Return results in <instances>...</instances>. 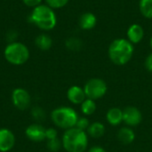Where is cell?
<instances>
[{
  "mask_svg": "<svg viewBox=\"0 0 152 152\" xmlns=\"http://www.w3.org/2000/svg\"><path fill=\"white\" fill-rule=\"evenodd\" d=\"M118 140L124 145H129L134 142L135 139V134L129 126L122 127L118 130L117 134Z\"/></svg>",
  "mask_w": 152,
  "mask_h": 152,
  "instance_id": "cell-15",
  "label": "cell"
},
{
  "mask_svg": "<svg viewBox=\"0 0 152 152\" xmlns=\"http://www.w3.org/2000/svg\"><path fill=\"white\" fill-rule=\"evenodd\" d=\"M66 46L71 51H79L82 47V41L77 37H70L66 40Z\"/></svg>",
  "mask_w": 152,
  "mask_h": 152,
  "instance_id": "cell-20",
  "label": "cell"
},
{
  "mask_svg": "<svg viewBox=\"0 0 152 152\" xmlns=\"http://www.w3.org/2000/svg\"><path fill=\"white\" fill-rule=\"evenodd\" d=\"M96 24L97 17L91 12H86L82 13L78 20V25L83 30H91L96 26Z\"/></svg>",
  "mask_w": 152,
  "mask_h": 152,
  "instance_id": "cell-13",
  "label": "cell"
},
{
  "mask_svg": "<svg viewBox=\"0 0 152 152\" xmlns=\"http://www.w3.org/2000/svg\"><path fill=\"white\" fill-rule=\"evenodd\" d=\"M145 36V31L143 27L141 24L134 23L129 26L126 31L127 40H129L133 45L139 44L142 41Z\"/></svg>",
  "mask_w": 152,
  "mask_h": 152,
  "instance_id": "cell-10",
  "label": "cell"
},
{
  "mask_svg": "<svg viewBox=\"0 0 152 152\" xmlns=\"http://www.w3.org/2000/svg\"><path fill=\"white\" fill-rule=\"evenodd\" d=\"M90 126V121L87 118H78L77 121V124H76V126L77 128L80 129V130H83V131H86L87 130V128L89 127Z\"/></svg>",
  "mask_w": 152,
  "mask_h": 152,
  "instance_id": "cell-24",
  "label": "cell"
},
{
  "mask_svg": "<svg viewBox=\"0 0 152 152\" xmlns=\"http://www.w3.org/2000/svg\"><path fill=\"white\" fill-rule=\"evenodd\" d=\"M4 55L5 60L12 65H22L29 59V50L22 43L12 42L4 48Z\"/></svg>",
  "mask_w": 152,
  "mask_h": 152,
  "instance_id": "cell-5",
  "label": "cell"
},
{
  "mask_svg": "<svg viewBox=\"0 0 152 152\" xmlns=\"http://www.w3.org/2000/svg\"><path fill=\"white\" fill-rule=\"evenodd\" d=\"M139 10L146 19H152V0H140Z\"/></svg>",
  "mask_w": 152,
  "mask_h": 152,
  "instance_id": "cell-18",
  "label": "cell"
},
{
  "mask_svg": "<svg viewBox=\"0 0 152 152\" xmlns=\"http://www.w3.org/2000/svg\"><path fill=\"white\" fill-rule=\"evenodd\" d=\"M15 144L13 133L7 128L0 129V152L10 151Z\"/></svg>",
  "mask_w": 152,
  "mask_h": 152,
  "instance_id": "cell-9",
  "label": "cell"
},
{
  "mask_svg": "<svg viewBox=\"0 0 152 152\" xmlns=\"http://www.w3.org/2000/svg\"><path fill=\"white\" fill-rule=\"evenodd\" d=\"M61 142L67 152H85L88 146V134L86 131L73 127L64 132Z\"/></svg>",
  "mask_w": 152,
  "mask_h": 152,
  "instance_id": "cell-2",
  "label": "cell"
},
{
  "mask_svg": "<svg viewBox=\"0 0 152 152\" xmlns=\"http://www.w3.org/2000/svg\"><path fill=\"white\" fill-rule=\"evenodd\" d=\"M31 116L36 121L41 122V121H44L45 119L46 115H45V110L41 107L36 106V107L32 108V110H31Z\"/></svg>",
  "mask_w": 152,
  "mask_h": 152,
  "instance_id": "cell-21",
  "label": "cell"
},
{
  "mask_svg": "<svg viewBox=\"0 0 152 152\" xmlns=\"http://www.w3.org/2000/svg\"><path fill=\"white\" fill-rule=\"evenodd\" d=\"M61 146H62V142L58 138L49 140L47 142V148L50 151L52 152H58L61 150Z\"/></svg>",
  "mask_w": 152,
  "mask_h": 152,
  "instance_id": "cell-23",
  "label": "cell"
},
{
  "mask_svg": "<svg viewBox=\"0 0 152 152\" xmlns=\"http://www.w3.org/2000/svg\"><path fill=\"white\" fill-rule=\"evenodd\" d=\"M88 152H107L105 149H103L102 147H100V146H94L92 148L89 149Z\"/></svg>",
  "mask_w": 152,
  "mask_h": 152,
  "instance_id": "cell-28",
  "label": "cell"
},
{
  "mask_svg": "<svg viewBox=\"0 0 152 152\" xmlns=\"http://www.w3.org/2000/svg\"><path fill=\"white\" fill-rule=\"evenodd\" d=\"M81 111L86 116L93 115L96 110V103L95 101L86 98L81 104Z\"/></svg>",
  "mask_w": 152,
  "mask_h": 152,
  "instance_id": "cell-19",
  "label": "cell"
},
{
  "mask_svg": "<svg viewBox=\"0 0 152 152\" xmlns=\"http://www.w3.org/2000/svg\"><path fill=\"white\" fill-rule=\"evenodd\" d=\"M150 45H151V48L152 49V35L151 37V39H150Z\"/></svg>",
  "mask_w": 152,
  "mask_h": 152,
  "instance_id": "cell-29",
  "label": "cell"
},
{
  "mask_svg": "<svg viewBox=\"0 0 152 152\" xmlns=\"http://www.w3.org/2000/svg\"><path fill=\"white\" fill-rule=\"evenodd\" d=\"M67 98L73 104H81L86 99V94L84 88L78 86H72L67 91Z\"/></svg>",
  "mask_w": 152,
  "mask_h": 152,
  "instance_id": "cell-12",
  "label": "cell"
},
{
  "mask_svg": "<svg viewBox=\"0 0 152 152\" xmlns=\"http://www.w3.org/2000/svg\"><path fill=\"white\" fill-rule=\"evenodd\" d=\"M51 119L57 127L68 130L76 126L78 115L74 109L62 106L56 108L52 111Z\"/></svg>",
  "mask_w": 152,
  "mask_h": 152,
  "instance_id": "cell-4",
  "label": "cell"
},
{
  "mask_svg": "<svg viewBox=\"0 0 152 152\" xmlns=\"http://www.w3.org/2000/svg\"><path fill=\"white\" fill-rule=\"evenodd\" d=\"M134 53V45L126 38H116L109 45L108 55L112 63L118 66L127 64Z\"/></svg>",
  "mask_w": 152,
  "mask_h": 152,
  "instance_id": "cell-1",
  "label": "cell"
},
{
  "mask_svg": "<svg viewBox=\"0 0 152 152\" xmlns=\"http://www.w3.org/2000/svg\"><path fill=\"white\" fill-rule=\"evenodd\" d=\"M46 5L52 9H61L67 5L69 0H45Z\"/></svg>",
  "mask_w": 152,
  "mask_h": 152,
  "instance_id": "cell-22",
  "label": "cell"
},
{
  "mask_svg": "<svg viewBox=\"0 0 152 152\" xmlns=\"http://www.w3.org/2000/svg\"><path fill=\"white\" fill-rule=\"evenodd\" d=\"M144 66H145V69L149 71V72H151L152 73V53H151L145 59V61H144Z\"/></svg>",
  "mask_w": 152,
  "mask_h": 152,
  "instance_id": "cell-27",
  "label": "cell"
},
{
  "mask_svg": "<svg viewBox=\"0 0 152 152\" xmlns=\"http://www.w3.org/2000/svg\"><path fill=\"white\" fill-rule=\"evenodd\" d=\"M31 21L42 30H52L57 24V18L53 9L46 4L35 7L30 15Z\"/></svg>",
  "mask_w": 152,
  "mask_h": 152,
  "instance_id": "cell-3",
  "label": "cell"
},
{
  "mask_svg": "<svg viewBox=\"0 0 152 152\" xmlns=\"http://www.w3.org/2000/svg\"><path fill=\"white\" fill-rule=\"evenodd\" d=\"M22 2L24 3L25 5L28 6V7H37L38 5L41 4L42 3V0H22Z\"/></svg>",
  "mask_w": 152,
  "mask_h": 152,
  "instance_id": "cell-26",
  "label": "cell"
},
{
  "mask_svg": "<svg viewBox=\"0 0 152 152\" xmlns=\"http://www.w3.org/2000/svg\"><path fill=\"white\" fill-rule=\"evenodd\" d=\"M142 121V114L134 106H128L123 110V122L129 127L139 126Z\"/></svg>",
  "mask_w": 152,
  "mask_h": 152,
  "instance_id": "cell-8",
  "label": "cell"
},
{
  "mask_svg": "<svg viewBox=\"0 0 152 152\" xmlns=\"http://www.w3.org/2000/svg\"><path fill=\"white\" fill-rule=\"evenodd\" d=\"M86 133L89 136L94 139H100L102 138L105 134V126L101 122H94L90 124L89 127L86 130Z\"/></svg>",
  "mask_w": 152,
  "mask_h": 152,
  "instance_id": "cell-16",
  "label": "cell"
},
{
  "mask_svg": "<svg viewBox=\"0 0 152 152\" xmlns=\"http://www.w3.org/2000/svg\"><path fill=\"white\" fill-rule=\"evenodd\" d=\"M26 136L32 142H42L45 140V128L39 124H32L25 130Z\"/></svg>",
  "mask_w": 152,
  "mask_h": 152,
  "instance_id": "cell-11",
  "label": "cell"
},
{
  "mask_svg": "<svg viewBox=\"0 0 152 152\" xmlns=\"http://www.w3.org/2000/svg\"><path fill=\"white\" fill-rule=\"evenodd\" d=\"M36 45L42 51H47L52 47L53 40L51 37H49L46 34H40L36 37L35 40Z\"/></svg>",
  "mask_w": 152,
  "mask_h": 152,
  "instance_id": "cell-17",
  "label": "cell"
},
{
  "mask_svg": "<svg viewBox=\"0 0 152 152\" xmlns=\"http://www.w3.org/2000/svg\"><path fill=\"white\" fill-rule=\"evenodd\" d=\"M12 102L16 109L25 110L29 107L31 98L27 90L23 88H15L12 93Z\"/></svg>",
  "mask_w": 152,
  "mask_h": 152,
  "instance_id": "cell-7",
  "label": "cell"
},
{
  "mask_svg": "<svg viewBox=\"0 0 152 152\" xmlns=\"http://www.w3.org/2000/svg\"><path fill=\"white\" fill-rule=\"evenodd\" d=\"M106 120L110 126H119L123 122V110L117 107L110 108L106 113Z\"/></svg>",
  "mask_w": 152,
  "mask_h": 152,
  "instance_id": "cell-14",
  "label": "cell"
},
{
  "mask_svg": "<svg viewBox=\"0 0 152 152\" xmlns=\"http://www.w3.org/2000/svg\"><path fill=\"white\" fill-rule=\"evenodd\" d=\"M84 91L86 98L96 101L102 98L108 91V86L106 82L99 77H94L89 79L85 86Z\"/></svg>",
  "mask_w": 152,
  "mask_h": 152,
  "instance_id": "cell-6",
  "label": "cell"
},
{
  "mask_svg": "<svg viewBox=\"0 0 152 152\" xmlns=\"http://www.w3.org/2000/svg\"><path fill=\"white\" fill-rule=\"evenodd\" d=\"M57 136H58V133H57L56 129H54L53 127L45 129V139L47 141L53 140V139H56Z\"/></svg>",
  "mask_w": 152,
  "mask_h": 152,
  "instance_id": "cell-25",
  "label": "cell"
}]
</instances>
